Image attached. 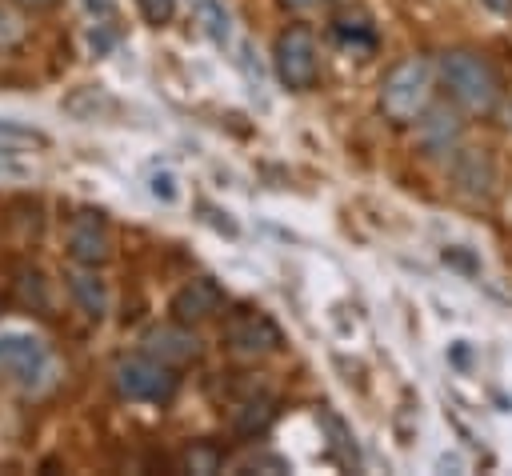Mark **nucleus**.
Returning <instances> with one entry per match:
<instances>
[{"mask_svg": "<svg viewBox=\"0 0 512 476\" xmlns=\"http://www.w3.org/2000/svg\"><path fill=\"white\" fill-rule=\"evenodd\" d=\"M0 372L24 392H40L56 376V360L48 344L28 328H0Z\"/></svg>", "mask_w": 512, "mask_h": 476, "instance_id": "nucleus-1", "label": "nucleus"}, {"mask_svg": "<svg viewBox=\"0 0 512 476\" xmlns=\"http://www.w3.org/2000/svg\"><path fill=\"white\" fill-rule=\"evenodd\" d=\"M440 76H444V88L456 104L472 108V112H484L496 104V76L492 68L472 56V52H444L440 60Z\"/></svg>", "mask_w": 512, "mask_h": 476, "instance_id": "nucleus-2", "label": "nucleus"}, {"mask_svg": "<svg viewBox=\"0 0 512 476\" xmlns=\"http://www.w3.org/2000/svg\"><path fill=\"white\" fill-rule=\"evenodd\" d=\"M428 88H432V68L420 56H408L400 64L388 68L384 84H380V108L392 120H412L424 104H428Z\"/></svg>", "mask_w": 512, "mask_h": 476, "instance_id": "nucleus-3", "label": "nucleus"}, {"mask_svg": "<svg viewBox=\"0 0 512 476\" xmlns=\"http://www.w3.org/2000/svg\"><path fill=\"white\" fill-rule=\"evenodd\" d=\"M272 60H276V76L304 92L316 84V72H320V52H316V36L308 28H284L276 36V48H272Z\"/></svg>", "mask_w": 512, "mask_h": 476, "instance_id": "nucleus-4", "label": "nucleus"}, {"mask_svg": "<svg viewBox=\"0 0 512 476\" xmlns=\"http://www.w3.org/2000/svg\"><path fill=\"white\" fill-rule=\"evenodd\" d=\"M116 392L124 400H168L176 392V376H172V364L156 360V356H128L116 364Z\"/></svg>", "mask_w": 512, "mask_h": 476, "instance_id": "nucleus-5", "label": "nucleus"}, {"mask_svg": "<svg viewBox=\"0 0 512 476\" xmlns=\"http://www.w3.org/2000/svg\"><path fill=\"white\" fill-rule=\"evenodd\" d=\"M224 336H228V344L240 348V352H272V348H280V328H276V320H272L268 312H260V308H240V312H232L228 324H224Z\"/></svg>", "mask_w": 512, "mask_h": 476, "instance_id": "nucleus-6", "label": "nucleus"}, {"mask_svg": "<svg viewBox=\"0 0 512 476\" xmlns=\"http://www.w3.org/2000/svg\"><path fill=\"white\" fill-rule=\"evenodd\" d=\"M220 304H224L220 284H216L212 276H196V280H188V284L172 296V316H176V324H200V320L216 316Z\"/></svg>", "mask_w": 512, "mask_h": 476, "instance_id": "nucleus-7", "label": "nucleus"}, {"mask_svg": "<svg viewBox=\"0 0 512 476\" xmlns=\"http://www.w3.org/2000/svg\"><path fill=\"white\" fill-rule=\"evenodd\" d=\"M68 256L84 268H100L112 256V240H108L104 224L100 220H76L68 228Z\"/></svg>", "mask_w": 512, "mask_h": 476, "instance_id": "nucleus-8", "label": "nucleus"}, {"mask_svg": "<svg viewBox=\"0 0 512 476\" xmlns=\"http://www.w3.org/2000/svg\"><path fill=\"white\" fill-rule=\"evenodd\" d=\"M452 180L468 192V196H488L492 184H496V172H492V160L480 152V148H460L452 156Z\"/></svg>", "mask_w": 512, "mask_h": 476, "instance_id": "nucleus-9", "label": "nucleus"}, {"mask_svg": "<svg viewBox=\"0 0 512 476\" xmlns=\"http://www.w3.org/2000/svg\"><path fill=\"white\" fill-rule=\"evenodd\" d=\"M144 348H148V356H156L164 364H184V360H192L200 352V340L192 332H184V324H172V328L148 332Z\"/></svg>", "mask_w": 512, "mask_h": 476, "instance_id": "nucleus-10", "label": "nucleus"}, {"mask_svg": "<svg viewBox=\"0 0 512 476\" xmlns=\"http://www.w3.org/2000/svg\"><path fill=\"white\" fill-rule=\"evenodd\" d=\"M68 292H72V300L80 304L84 316L104 320V312H108V284L96 276V268H76V272H68Z\"/></svg>", "mask_w": 512, "mask_h": 476, "instance_id": "nucleus-11", "label": "nucleus"}, {"mask_svg": "<svg viewBox=\"0 0 512 476\" xmlns=\"http://www.w3.org/2000/svg\"><path fill=\"white\" fill-rule=\"evenodd\" d=\"M60 108L68 112V116H76V120H108L112 112H116V100L104 92V88H96V84H84V88H76V92H68L64 100H60Z\"/></svg>", "mask_w": 512, "mask_h": 476, "instance_id": "nucleus-12", "label": "nucleus"}, {"mask_svg": "<svg viewBox=\"0 0 512 476\" xmlns=\"http://www.w3.org/2000/svg\"><path fill=\"white\" fill-rule=\"evenodd\" d=\"M196 20L208 32L212 44H228L232 40V12L224 8V0H196Z\"/></svg>", "mask_w": 512, "mask_h": 476, "instance_id": "nucleus-13", "label": "nucleus"}, {"mask_svg": "<svg viewBox=\"0 0 512 476\" xmlns=\"http://www.w3.org/2000/svg\"><path fill=\"white\" fill-rule=\"evenodd\" d=\"M268 424H272V404L268 400H248L244 408H236V420H232V428L240 436H260Z\"/></svg>", "mask_w": 512, "mask_h": 476, "instance_id": "nucleus-14", "label": "nucleus"}, {"mask_svg": "<svg viewBox=\"0 0 512 476\" xmlns=\"http://www.w3.org/2000/svg\"><path fill=\"white\" fill-rule=\"evenodd\" d=\"M0 144H16V148H48V132L20 124V120H0Z\"/></svg>", "mask_w": 512, "mask_h": 476, "instance_id": "nucleus-15", "label": "nucleus"}, {"mask_svg": "<svg viewBox=\"0 0 512 476\" xmlns=\"http://www.w3.org/2000/svg\"><path fill=\"white\" fill-rule=\"evenodd\" d=\"M456 116H448V112H432V120L424 124V140H428V148H436V152H448V144L456 140Z\"/></svg>", "mask_w": 512, "mask_h": 476, "instance_id": "nucleus-16", "label": "nucleus"}, {"mask_svg": "<svg viewBox=\"0 0 512 476\" xmlns=\"http://www.w3.org/2000/svg\"><path fill=\"white\" fill-rule=\"evenodd\" d=\"M148 196L160 204H176L180 200V180L172 168H152L148 172Z\"/></svg>", "mask_w": 512, "mask_h": 476, "instance_id": "nucleus-17", "label": "nucleus"}, {"mask_svg": "<svg viewBox=\"0 0 512 476\" xmlns=\"http://www.w3.org/2000/svg\"><path fill=\"white\" fill-rule=\"evenodd\" d=\"M220 464H224V452L216 444H192L184 452V468L188 472H220Z\"/></svg>", "mask_w": 512, "mask_h": 476, "instance_id": "nucleus-18", "label": "nucleus"}, {"mask_svg": "<svg viewBox=\"0 0 512 476\" xmlns=\"http://www.w3.org/2000/svg\"><path fill=\"white\" fill-rule=\"evenodd\" d=\"M28 176H32V160H24L16 144H0V180H28Z\"/></svg>", "mask_w": 512, "mask_h": 476, "instance_id": "nucleus-19", "label": "nucleus"}, {"mask_svg": "<svg viewBox=\"0 0 512 476\" xmlns=\"http://www.w3.org/2000/svg\"><path fill=\"white\" fill-rule=\"evenodd\" d=\"M136 8H140V16H144L148 24H156V28L176 16V0H136Z\"/></svg>", "mask_w": 512, "mask_h": 476, "instance_id": "nucleus-20", "label": "nucleus"}, {"mask_svg": "<svg viewBox=\"0 0 512 476\" xmlns=\"http://www.w3.org/2000/svg\"><path fill=\"white\" fill-rule=\"evenodd\" d=\"M200 212L208 216V224H212V228H220L224 236H236V224L228 220V212H220V208H212V204H200Z\"/></svg>", "mask_w": 512, "mask_h": 476, "instance_id": "nucleus-21", "label": "nucleus"}, {"mask_svg": "<svg viewBox=\"0 0 512 476\" xmlns=\"http://www.w3.org/2000/svg\"><path fill=\"white\" fill-rule=\"evenodd\" d=\"M16 32H20L16 16H12V12H4V4H0V40H16Z\"/></svg>", "mask_w": 512, "mask_h": 476, "instance_id": "nucleus-22", "label": "nucleus"}, {"mask_svg": "<svg viewBox=\"0 0 512 476\" xmlns=\"http://www.w3.org/2000/svg\"><path fill=\"white\" fill-rule=\"evenodd\" d=\"M492 12H500V16H512V0H484Z\"/></svg>", "mask_w": 512, "mask_h": 476, "instance_id": "nucleus-23", "label": "nucleus"}, {"mask_svg": "<svg viewBox=\"0 0 512 476\" xmlns=\"http://www.w3.org/2000/svg\"><path fill=\"white\" fill-rule=\"evenodd\" d=\"M16 4H28V8H52L56 0H16Z\"/></svg>", "mask_w": 512, "mask_h": 476, "instance_id": "nucleus-24", "label": "nucleus"}, {"mask_svg": "<svg viewBox=\"0 0 512 476\" xmlns=\"http://www.w3.org/2000/svg\"><path fill=\"white\" fill-rule=\"evenodd\" d=\"M292 8H308V4H316V0H288Z\"/></svg>", "mask_w": 512, "mask_h": 476, "instance_id": "nucleus-25", "label": "nucleus"}]
</instances>
